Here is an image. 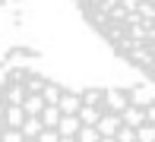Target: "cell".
<instances>
[{
  "label": "cell",
  "mask_w": 155,
  "mask_h": 142,
  "mask_svg": "<svg viewBox=\"0 0 155 142\" xmlns=\"http://www.w3.org/2000/svg\"><path fill=\"white\" fill-rule=\"evenodd\" d=\"M0 139H155V92L67 85L13 66L0 79Z\"/></svg>",
  "instance_id": "cell-1"
},
{
  "label": "cell",
  "mask_w": 155,
  "mask_h": 142,
  "mask_svg": "<svg viewBox=\"0 0 155 142\" xmlns=\"http://www.w3.org/2000/svg\"><path fill=\"white\" fill-rule=\"evenodd\" d=\"M89 28L155 85V0H73Z\"/></svg>",
  "instance_id": "cell-2"
}]
</instances>
